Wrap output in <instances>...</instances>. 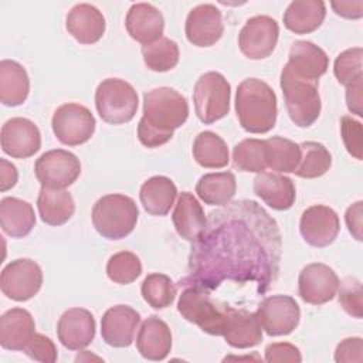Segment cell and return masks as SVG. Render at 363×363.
<instances>
[{
  "label": "cell",
  "instance_id": "6da1fadb",
  "mask_svg": "<svg viewBox=\"0 0 363 363\" xmlns=\"http://www.w3.org/2000/svg\"><path fill=\"white\" fill-rule=\"evenodd\" d=\"M282 241L277 221L254 200H237L211 211L200 238L193 242L187 277L180 286L208 291L223 281L255 282L265 294L277 279Z\"/></svg>",
  "mask_w": 363,
  "mask_h": 363
},
{
  "label": "cell",
  "instance_id": "7a4b0ae2",
  "mask_svg": "<svg viewBox=\"0 0 363 363\" xmlns=\"http://www.w3.org/2000/svg\"><path fill=\"white\" fill-rule=\"evenodd\" d=\"M189 118L186 98L173 88L160 86L143 94V115L138 123V139L146 147H159Z\"/></svg>",
  "mask_w": 363,
  "mask_h": 363
},
{
  "label": "cell",
  "instance_id": "3957f363",
  "mask_svg": "<svg viewBox=\"0 0 363 363\" xmlns=\"http://www.w3.org/2000/svg\"><path fill=\"white\" fill-rule=\"evenodd\" d=\"M235 112L240 125L250 133H267L277 122V95L258 78H245L235 92Z\"/></svg>",
  "mask_w": 363,
  "mask_h": 363
},
{
  "label": "cell",
  "instance_id": "277c9868",
  "mask_svg": "<svg viewBox=\"0 0 363 363\" xmlns=\"http://www.w3.org/2000/svg\"><path fill=\"white\" fill-rule=\"evenodd\" d=\"M279 85L291 121L299 128L311 126L320 115L319 81L298 77L288 64L281 71Z\"/></svg>",
  "mask_w": 363,
  "mask_h": 363
},
{
  "label": "cell",
  "instance_id": "5b68a950",
  "mask_svg": "<svg viewBox=\"0 0 363 363\" xmlns=\"http://www.w3.org/2000/svg\"><path fill=\"white\" fill-rule=\"evenodd\" d=\"M139 210L133 199L113 193L102 196L92 207V224L108 240H121L136 227Z\"/></svg>",
  "mask_w": 363,
  "mask_h": 363
},
{
  "label": "cell",
  "instance_id": "8992f818",
  "mask_svg": "<svg viewBox=\"0 0 363 363\" xmlns=\"http://www.w3.org/2000/svg\"><path fill=\"white\" fill-rule=\"evenodd\" d=\"M179 313L197 325L203 332L214 336H223L227 328L228 305H217L211 301L208 289L199 285H186L177 302Z\"/></svg>",
  "mask_w": 363,
  "mask_h": 363
},
{
  "label": "cell",
  "instance_id": "52a82bcc",
  "mask_svg": "<svg viewBox=\"0 0 363 363\" xmlns=\"http://www.w3.org/2000/svg\"><path fill=\"white\" fill-rule=\"evenodd\" d=\"M135 88L121 78H106L95 91V106L101 119L111 125L128 123L138 111Z\"/></svg>",
  "mask_w": 363,
  "mask_h": 363
},
{
  "label": "cell",
  "instance_id": "ba28073f",
  "mask_svg": "<svg viewBox=\"0 0 363 363\" xmlns=\"http://www.w3.org/2000/svg\"><path fill=\"white\" fill-rule=\"evenodd\" d=\"M193 102L197 118L211 125L230 112L231 86L225 77L217 71H208L199 77L193 89Z\"/></svg>",
  "mask_w": 363,
  "mask_h": 363
},
{
  "label": "cell",
  "instance_id": "9c48e42d",
  "mask_svg": "<svg viewBox=\"0 0 363 363\" xmlns=\"http://www.w3.org/2000/svg\"><path fill=\"white\" fill-rule=\"evenodd\" d=\"M95 125L91 111L75 102L58 106L51 119L55 138L67 146H78L88 142L95 132Z\"/></svg>",
  "mask_w": 363,
  "mask_h": 363
},
{
  "label": "cell",
  "instance_id": "30bf717a",
  "mask_svg": "<svg viewBox=\"0 0 363 363\" xmlns=\"http://www.w3.org/2000/svg\"><path fill=\"white\" fill-rule=\"evenodd\" d=\"M34 173L41 187L65 189L79 177L81 162L68 150L52 149L35 160Z\"/></svg>",
  "mask_w": 363,
  "mask_h": 363
},
{
  "label": "cell",
  "instance_id": "8fae6325",
  "mask_svg": "<svg viewBox=\"0 0 363 363\" xmlns=\"http://www.w3.org/2000/svg\"><path fill=\"white\" fill-rule=\"evenodd\" d=\"M41 267L30 258H18L9 262L0 277L1 292L16 302L31 299L41 289Z\"/></svg>",
  "mask_w": 363,
  "mask_h": 363
},
{
  "label": "cell",
  "instance_id": "7c38bea8",
  "mask_svg": "<svg viewBox=\"0 0 363 363\" xmlns=\"http://www.w3.org/2000/svg\"><path fill=\"white\" fill-rule=\"evenodd\" d=\"M255 316L267 335L284 336L294 332L299 325L301 309L292 296L271 295L258 305Z\"/></svg>",
  "mask_w": 363,
  "mask_h": 363
},
{
  "label": "cell",
  "instance_id": "4fadbf2b",
  "mask_svg": "<svg viewBox=\"0 0 363 363\" xmlns=\"http://www.w3.org/2000/svg\"><path fill=\"white\" fill-rule=\"evenodd\" d=\"M279 37V26L269 16H254L238 33L240 51L250 60H262L272 54Z\"/></svg>",
  "mask_w": 363,
  "mask_h": 363
},
{
  "label": "cell",
  "instance_id": "5bb4252c",
  "mask_svg": "<svg viewBox=\"0 0 363 363\" xmlns=\"http://www.w3.org/2000/svg\"><path fill=\"white\" fill-rule=\"evenodd\" d=\"M339 282V277L329 265L312 262L305 265L299 272L298 292L303 302L323 305L335 298Z\"/></svg>",
  "mask_w": 363,
  "mask_h": 363
},
{
  "label": "cell",
  "instance_id": "9a60e30c",
  "mask_svg": "<svg viewBox=\"0 0 363 363\" xmlns=\"http://www.w3.org/2000/svg\"><path fill=\"white\" fill-rule=\"evenodd\" d=\"M299 231L309 245L322 248L336 240L340 231V221L333 208L323 204H315L302 213Z\"/></svg>",
  "mask_w": 363,
  "mask_h": 363
},
{
  "label": "cell",
  "instance_id": "2e32d148",
  "mask_svg": "<svg viewBox=\"0 0 363 363\" xmlns=\"http://www.w3.org/2000/svg\"><path fill=\"white\" fill-rule=\"evenodd\" d=\"M1 149L16 159H27L41 147V133L38 126L27 118H11L1 126Z\"/></svg>",
  "mask_w": 363,
  "mask_h": 363
},
{
  "label": "cell",
  "instance_id": "e0dca14e",
  "mask_svg": "<svg viewBox=\"0 0 363 363\" xmlns=\"http://www.w3.org/2000/svg\"><path fill=\"white\" fill-rule=\"evenodd\" d=\"M184 31L189 43L196 47L214 45L224 33L221 11L210 3L196 6L187 14Z\"/></svg>",
  "mask_w": 363,
  "mask_h": 363
},
{
  "label": "cell",
  "instance_id": "ac0fdd59",
  "mask_svg": "<svg viewBox=\"0 0 363 363\" xmlns=\"http://www.w3.org/2000/svg\"><path fill=\"white\" fill-rule=\"evenodd\" d=\"M57 336L61 345L69 350L85 349L95 337L94 315L84 308L67 309L58 319Z\"/></svg>",
  "mask_w": 363,
  "mask_h": 363
},
{
  "label": "cell",
  "instance_id": "d6986e66",
  "mask_svg": "<svg viewBox=\"0 0 363 363\" xmlns=\"http://www.w3.org/2000/svg\"><path fill=\"white\" fill-rule=\"evenodd\" d=\"M139 323V312L128 305H115L101 319V336L112 347H128L133 342Z\"/></svg>",
  "mask_w": 363,
  "mask_h": 363
},
{
  "label": "cell",
  "instance_id": "ffe728a7",
  "mask_svg": "<svg viewBox=\"0 0 363 363\" xmlns=\"http://www.w3.org/2000/svg\"><path fill=\"white\" fill-rule=\"evenodd\" d=\"M125 27L135 41L146 45L163 37L164 18L153 4L135 3L126 14Z\"/></svg>",
  "mask_w": 363,
  "mask_h": 363
},
{
  "label": "cell",
  "instance_id": "44dd1931",
  "mask_svg": "<svg viewBox=\"0 0 363 363\" xmlns=\"http://www.w3.org/2000/svg\"><path fill=\"white\" fill-rule=\"evenodd\" d=\"M67 31L81 44H95L105 33V17L92 4L78 3L67 14Z\"/></svg>",
  "mask_w": 363,
  "mask_h": 363
},
{
  "label": "cell",
  "instance_id": "7402d4cb",
  "mask_svg": "<svg viewBox=\"0 0 363 363\" xmlns=\"http://www.w3.org/2000/svg\"><path fill=\"white\" fill-rule=\"evenodd\" d=\"M35 335V322L31 313L23 308H11L0 318V345L7 350L27 347Z\"/></svg>",
  "mask_w": 363,
  "mask_h": 363
},
{
  "label": "cell",
  "instance_id": "603a6c76",
  "mask_svg": "<svg viewBox=\"0 0 363 363\" xmlns=\"http://www.w3.org/2000/svg\"><path fill=\"white\" fill-rule=\"evenodd\" d=\"M254 193L274 210L282 211L292 207L296 199V189L288 176L261 172L254 179Z\"/></svg>",
  "mask_w": 363,
  "mask_h": 363
},
{
  "label": "cell",
  "instance_id": "cb8c5ba5",
  "mask_svg": "<svg viewBox=\"0 0 363 363\" xmlns=\"http://www.w3.org/2000/svg\"><path fill=\"white\" fill-rule=\"evenodd\" d=\"M172 220L177 234L189 242H196L207 225L204 210L190 191H182L179 194Z\"/></svg>",
  "mask_w": 363,
  "mask_h": 363
},
{
  "label": "cell",
  "instance_id": "d4e9b609",
  "mask_svg": "<svg viewBox=\"0 0 363 363\" xmlns=\"http://www.w3.org/2000/svg\"><path fill=\"white\" fill-rule=\"evenodd\" d=\"M138 352L147 360H163L172 349V332L169 325L159 316L143 320L136 336Z\"/></svg>",
  "mask_w": 363,
  "mask_h": 363
},
{
  "label": "cell",
  "instance_id": "484cf974",
  "mask_svg": "<svg viewBox=\"0 0 363 363\" xmlns=\"http://www.w3.org/2000/svg\"><path fill=\"white\" fill-rule=\"evenodd\" d=\"M286 64L298 77L309 81H319L328 71L329 57L319 45L306 40H299L291 45Z\"/></svg>",
  "mask_w": 363,
  "mask_h": 363
},
{
  "label": "cell",
  "instance_id": "4316f807",
  "mask_svg": "<svg viewBox=\"0 0 363 363\" xmlns=\"http://www.w3.org/2000/svg\"><path fill=\"white\" fill-rule=\"evenodd\" d=\"M223 337L233 347L247 349L262 342V329L255 313L228 305L227 328Z\"/></svg>",
  "mask_w": 363,
  "mask_h": 363
},
{
  "label": "cell",
  "instance_id": "83f0119b",
  "mask_svg": "<svg viewBox=\"0 0 363 363\" xmlns=\"http://www.w3.org/2000/svg\"><path fill=\"white\" fill-rule=\"evenodd\" d=\"M326 17L322 0H294L284 11V26L295 34H309L318 30Z\"/></svg>",
  "mask_w": 363,
  "mask_h": 363
},
{
  "label": "cell",
  "instance_id": "f1b7e54d",
  "mask_svg": "<svg viewBox=\"0 0 363 363\" xmlns=\"http://www.w3.org/2000/svg\"><path fill=\"white\" fill-rule=\"evenodd\" d=\"M0 225L3 233L11 238H23L28 235L35 225L33 206L17 197L1 199Z\"/></svg>",
  "mask_w": 363,
  "mask_h": 363
},
{
  "label": "cell",
  "instance_id": "f546056e",
  "mask_svg": "<svg viewBox=\"0 0 363 363\" xmlns=\"http://www.w3.org/2000/svg\"><path fill=\"white\" fill-rule=\"evenodd\" d=\"M30 92V78L26 68L13 60L0 62V101L6 106L21 105Z\"/></svg>",
  "mask_w": 363,
  "mask_h": 363
},
{
  "label": "cell",
  "instance_id": "4dcf8cb0",
  "mask_svg": "<svg viewBox=\"0 0 363 363\" xmlns=\"http://www.w3.org/2000/svg\"><path fill=\"white\" fill-rule=\"evenodd\" d=\"M177 196V187L166 176H153L147 179L139 191L143 208L150 216H166Z\"/></svg>",
  "mask_w": 363,
  "mask_h": 363
},
{
  "label": "cell",
  "instance_id": "1f68e13d",
  "mask_svg": "<svg viewBox=\"0 0 363 363\" xmlns=\"http://www.w3.org/2000/svg\"><path fill=\"white\" fill-rule=\"evenodd\" d=\"M37 208L41 220L48 225L65 224L75 211V203L65 189L41 187L37 199Z\"/></svg>",
  "mask_w": 363,
  "mask_h": 363
},
{
  "label": "cell",
  "instance_id": "d6a6232c",
  "mask_svg": "<svg viewBox=\"0 0 363 363\" xmlns=\"http://www.w3.org/2000/svg\"><path fill=\"white\" fill-rule=\"evenodd\" d=\"M237 180L231 172L206 173L203 174L197 184V196L208 206H225L235 196Z\"/></svg>",
  "mask_w": 363,
  "mask_h": 363
},
{
  "label": "cell",
  "instance_id": "836d02e7",
  "mask_svg": "<svg viewBox=\"0 0 363 363\" xmlns=\"http://www.w3.org/2000/svg\"><path fill=\"white\" fill-rule=\"evenodd\" d=\"M193 157L207 169H221L228 164L230 155L227 143L221 136L211 130L200 132L193 142Z\"/></svg>",
  "mask_w": 363,
  "mask_h": 363
},
{
  "label": "cell",
  "instance_id": "e575fe53",
  "mask_svg": "<svg viewBox=\"0 0 363 363\" xmlns=\"http://www.w3.org/2000/svg\"><path fill=\"white\" fill-rule=\"evenodd\" d=\"M267 167L279 173H294L301 162V146L291 139L272 136L265 139Z\"/></svg>",
  "mask_w": 363,
  "mask_h": 363
},
{
  "label": "cell",
  "instance_id": "d590c367",
  "mask_svg": "<svg viewBox=\"0 0 363 363\" xmlns=\"http://www.w3.org/2000/svg\"><path fill=\"white\" fill-rule=\"evenodd\" d=\"M301 162L294 172L302 179H316L323 176L332 166L330 152L319 142H302L301 145Z\"/></svg>",
  "mask_w": 363,
  "mask_h": 363
},
{
  "label": "cell",
  "instance_id": "8d00e7d4",
  "mask_svg": "<svg viewBox=\"0 0 363 363\" xmlns=\"http://www.w3.org/2000/svg\"><path fill=\"white\" fill-rule=\"evenodd\" d=\"M233 164L240 172H264L267 169L265 140L248 138L237 143L233 149Z\"/></svg>",
  "mask_w": 363,
  "mask_h": 363
},
{
  "label": "cell",
  "instance_id": "74e56055",
  "mask_svg": "<svg viewBox=\"0 0 363 363\" xmlns=\"http://www.w3.org/2000/svg\"><path fill=\"white\" fill-rule=\"evenodd\" d=\"M142 55L145 65L150 71L166 72L177 65L180 51L176 41L162 37L152 44L142 45Z\"/></svg>",
  "mask_w": 363,
  "mask_h": 363
},
{
  "label": "cell",
  "instance_id": "f35d334b",
  "mask_svg": "<svg viewBox=\"0 0 363 363\" xmlns=\"http://www.w3.org/2000/svg\"><path fill=\"white\" fill-rule=\"evenodd\" d=\"M140 292L149 306L153 309H164L174 302L177 291L174 282L167 275L153 272L143 279Z\"/></svg>",
  "mask_w": 363,
  "mask_h": 363
},
{
  "label": "cell",
  "instance_id": "ab89813d",
  "mask_svg": "<svg viewBox=\"0 0 363 363\" xmlns=\"http://www.w3.org/2000/svg\"><path fill=\"white\" fill-rule=\"evenodd\" d=\"M142 274V262L139 257L130 251H119L106 262L108 278L119 285H128L136 281Z\"/></svg>",
  "mask_w": 363,
  "mask_h": 363
},
{
  "label": "cell",
  "instance_id": "60d3db41",
  "mask_svg": "<svg viewBox=\"0 0 363 363\" xmlns=\"http://www.w3.org/2000/svg\"><path fill=\"white\" fill-rule=\"evenodd\" d=\"M362 55L363 50L360 47H353L345 50L336 57L333 64V72L339 84L347 86L357 78L363 77Z\"/></svg>",
  "mask_w": 363,
  "mask_h": 363
},
{
  "label": "cell",
  "instance_id": "b9f144b4",
  "mask_svg": "<svg viewBox=\"0 0 363 363\" xmlns=\"http://www.w3.org/2000/svg\"><path fill=\"white\" fill-rule=\"evenodd\" d=\"M339 303L353 318L360 319L363 316V291L357 278L347 277L339 282Z\"/></svg>",
  "mask_w": 363,
  "mask_h": 363
},
{
  "label": "cell",
  "instance_id": "7bdbcfd3",
  "mask_svg": "<svg viewBox=\"0 0 363 363\" xmlns=\"http://www.w3.org/2000/svg\"><path fill=\"white\" fill-rule=\"evenodd\" d=\"M340 135L345 143L346 150L354 159L362 160V123L352 116H342L340 118Z\"/></svg>",
  "mask_w": 363,
  "mask_h": 363
},
{
  "label": "cell",
  "instance_id": "ee69618b",
  "mask_svg": "<svg viewBox=\"0 0 363 363\" xmlns=\"http://www.w3.org/2000/svg\"><path fill=\"white\" fill-rule=\"evenodd\" d=\"M24 353L37 362H44V363H54L58 357L57 347L54 342L41 333H35L31 342L27 345L24 349Z\"/></svg>",
  "mask_w": 363,
  "mask_h": 363
},
{
  "label": "cell",
  "instance_id": "f6af8a7d",
  "mask_svg": "<svg viewBox=\"0 0 363 363\" xmlns=\"http://www.w3.org/2000/svg\"><path fill=\"white\" fill-rule=\"evenodd\" d=\"M265 362L299 363L302 362V356L299 349L295 345L288 342H279V343H271L265 347Z\"/></svg>",
  "mask_w": 363,
  "mask_h": 363
},
{
  "label": "cell",
  "instance_id": "bcb514c9",
  "mask_svg": "<svg viewBox=\"0 0 363 363\" xmlns=\"http://www.w3.org/2000/svg\"><path fill=\"white\" fill-rule=\"evenodd\" d=\"M335 360L337 363L357 362L363 360V340L362 337H347L343 339L335 350Z\"/></svg>",
  "mask_w": 363,
  "mask_h": 363
},
{
  "label": "cell",
  "instance_id": "7dc6e473",
  "mask_svg": "<svg viewBox=\"0 0 363 363\" xmlns=\"http://www.w3.org/2000/svg\"><path fill=\"white\" fill-rule=\"evenodd\" d=\"M362 88H363V77L357 78L356 81H353L350 85L346 86V104H347V109L357 115L362 116Z\"/></svg>",
  "mask_w": 363,
  "mask_h": 363
},
{
  "label": "cell",
  "instance_id": "c3c4849f",
  "mask_svg": "<svg viewBox=\"0 0 363 363\" xmlns=\"http://www.w3.org/2000/svg\"><path fill=\"white\" fill-rule=\"evenodd\" d=\"M362 201H356L347 207L345 220L349 228V233L357 240L362 241Z\"/></svg>",
  "mask_w": 363,
  "mask_h": 363
},
{
  "label": "cell",
  "instance_id": "681fc988",
  "mask_svg": "<svg viewBox=\"0 0 363 363\" xmlns=\"http://www.w3.org/2000/svg\"><path fill=\"white\" fill-rule=\"evenodd\" d=\"M333 11L345 18H360L363 16V1H332Z\"/></svg>",
  "mask_w": 363,
  "mask_h": 363
},
{
  "label": "cell",
  "instance_id": "f907efd6",
  "mask_svg": "<svg viewBox=\"0 0 363 363\" xmlns=\"http://www.w3.org/2000/svg\"><path fill=\"white\" fill-rule=\"evenodd\" d=\"M18 172L13 163L6 159H0V191H7L16 186Z\"/></svg>",
  "mask_w": 363,
  "mask_h": 363
}]
</instances>
